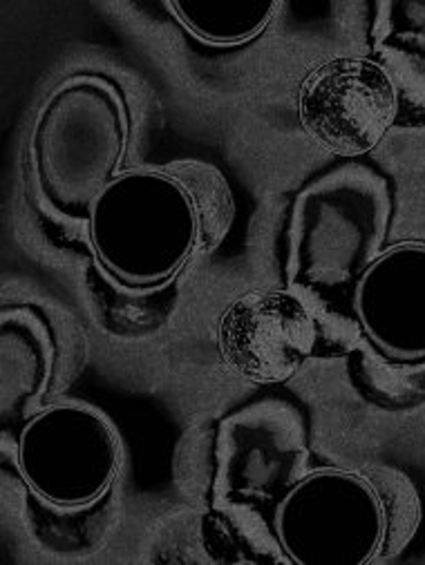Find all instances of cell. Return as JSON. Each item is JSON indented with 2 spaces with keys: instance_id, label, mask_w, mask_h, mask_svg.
I'll return each instance as SVG.
<instances>
[{
  "instance_id": "6da1fadb",
  "label": "cell",
  "mask_w": 425,
  "mask_h": 565,
  "mask_svg": "<svg viewBox=\"0 0 425 565\" xmlns=\"http://www.w3.org/2000/svg\"><path fill=\"white\" fill-rule=\"evenodd\" d=\"M233 213L231 188L211 163L184 159L130 170L93 206L85 250L124 285H170L222 244Z\"/></svg>"
},
{
  "instance_id": "7a4b0ae2",
  "label": "cell",
  "mask_w": 425,
  "mask_h": 565,
  "mask_svg": "<svg viewBox=\"0 0 425 565\" xmlns=\"http://www.w3.org/2000/svg\"><path fill=\"white\" fill-rule=\"evenodd\" d=\"M130 115L115 81L102 74L65 78L39 110L28 168L36 209L54 233L85 246L93 206L121 177Z\"/></svg>"
},
{
  "instance_id": "3957f363",
  "label": "cell",
  "mask_w": 425,
  "mask_h": 565,
  "mask_svg": "<svg viewBox=\"0 0 425 565\" xmlns=\"http://www.w3.org/2000/svg\"><path fill=\"white\" fill-rule=\"evenodd\" d=\"M421 516L412 479L392 465L311 469L274 505L280 543L300 565H365L399 556Z\"/></svg>"
},
{
  "instance_id": "277c9868",
  "label": "cell",
  "mask_w": 425,
  "mask_h": 565,
  "mask_svg": "<svg viewBox=\"0 0 425 565\" xmlns=\"http://www.w3.org/2000/svg\"><path fill=\"white\" fill-rule=\"evenodd\" d=\"M176 479L204 508L253 501L274 508L311 472V425L296 398L267 392L189 429Z\"/></svg>"
},
{
  "instance_id": "5b68a950",
  "label": "cell",
  "mask_w": 425,
  "mask_h": 565,
  "mask_svg": "<svg viewBox=\"0 0 425 565\" xmlns=\"http://www.w3.org/2000/svg\"><path fill=\"white\" fill-rule=\"evenodd\" d=\"M394 183L368 159H340L296 193L285 228V285L352 294L385 253Z\"/></svg>"
},
{
  "instance_id": "8992f818",
  "label": "cell",
  "mask_w": 425,
  "mask_h": 565,
  "mask_svg": "<svg viewBox=\"0 0 425 565\" xmlns=\"http://www.w3.org/2000/svg\"><path fill=\"white\" fill-rule=\"evenodd\" d=\"M3 440V460L14 462L28 499L85 508L121 492V436L91 403L56 401Z\"/></svg>"
},
{
  "instance_id": "52a82bcc",
  "label": "cell",
  "mask_w": 425,
  "mask_h": 565,
  "mask_svg": "<svg viewBox=\"0 0 425 565\" xmlns=\"http://www.w3.org/2000/svg\"><path fill=\"white\" fill-rule=\"evenodd\" d=\"M88 362V338L70 311L3 307V434H17L74 385Z\"/></svg>"
},
{
  "instance_id": "ba28073f",
  "label": "cell",
  "mask_w": 425,
  "mask_h": 565,
  "mask_svg": "<svg viewBox=\"0 0 425 565\" xmlns=\"http://www.w3.org/2000/svg\"><path fill=\"white\" fill-rule=\"evenodd\" d=\"M298 119L338 159H365L396 124L392 83L372 56L331 58L305 78Z\"/></svg>"
},
{
  "instance_id": "9c48e42d",
  "label": "cell",
  "mask_w": 425,
  "mask_h": 565,
  "mask_svg": "<svg viewBox=\"0 0 425 565\" xmlns=\"http://www.w3.org/2000/svg\"><path fill=\"white\" fill-rule=\"evenodd\" d=\"M318 333L302 300L285 289L248 291L222 313L217 351L244 381L276 387L316 358Z\"/></svg>"
},
{
  "instance_id": "30bf717a",
  "label": "cell",
  "mask_w": 425,
  "mask_h": 565,
  "mask_svg": "<svg viewBox=\"0 0 425 565\" xmlns=\"http://www.w3.org/2000/svg\"><path fill=\"white\" fill-rule=\"evenodd\" d=\"M352 309L363 338L385 358L425 360V242H401L361 275Z\"/></svg>"
},
{
  "instance_id": "8fae6325",
  "label": "cell",
  "mask_w": 425,
  "mask_h": 565,
  "mask_svg": "<svg viewBox=\"0 0 425 565\" xmlns=\"http://www.w3.org/2000/svg\"><path fill=\"white\" fill-rule=\"evenodd\" d=\"M200 545L206 561L294 565L274 525V508L253 501H222L200 514Z\"/></svg>"
},
{
  "instance_id": "7c38bea8",
  "label": "cell",
  "mask_w": 425,
  "mask_h": 565,
  "mask_svg": "<svg viewBox=\"0 0 425 565\" xmlns=\"http://www.w3.org/2000/svg\"><path fill=\"white\" fill-rule=\"evenodd\" d=\"M182 281L161 287H130L91 259L85 268V296L102 329L117 338H148L178 309Z\"/></svg>"
},
{
  "instance_id": "4fadbf2b",
  "label": "cell",
  "mask_w": 425,
  "mask_h": 565,
  "mask_svg": "<svg viewBox=\"0 0 425 565\" xmlns=\"http://www.w3.org/2000/svg\"><path fill=\"white\" fill-rule=\"evenodd\" d=\"M121 492L85 508H54L23 497V519L41 550L61 556L99 552L121 523Z\"/></svg>"
},
{
  "instance_id": "5bb4252c",
  "label": "cell",
  "mask_w": 425,
  "mask_h": 565,
  "mask_svg": "<svg viewBox=\"0 0 425 565\" xmlns=\"http://www.w3.org/2000/svg\"><path fill=\"white\" fill-rule=\"evenodd\" d=\"M180 28L209 47H240L269 30L285 3H166Z\"/></svg>"
},
{
  "instance_id": "9a60e30c",
  "label": "cell",
  "mask_w": 425,
  "mask_h": 565,
  "mask_svg": "<svg viewBox=\"0 0 425 565\" xmlns=\"http://www.w3.org/2000/svg\"><path fill=\"white\" fill-rule=\"evenodd\" d=\"M348 373L352 387L379 409L410 412L425 405V360H390L363 338L348 355Z\"/></svg>"
},
{
  "instance_id": "2e32d148",
  "label": "cell",
  "mask_w": 425,
  "mask_h": 565,
  "mask_svg": "<svg viewBox=\"0 0 425 565\" xmlns=\"http://www.w3.org/2000/svg\"><path fill=\"white\" fill-rule=\"evenodd\" d=\"M314 318L318 347L316 358H348L363 340V329L352 309V294L327 291L311 285H285Z\"/></svg>"
},
{
  "instance_id": "e0dca14e",
  "label": "cell",
  "mask_w": 425,
  "mask_h": 565,
  "mask_svg": "<svg viewBox=\"0 0 425 565\" xmlns=\"http://www.w3.org/2000/svg\"><path fill=\"white\" fill-rule=\"evenodd\" d=\"M372 58L385 70L394 89V128H425V50L405 43H381L372 47Z\"/></svg>"
}]
</instances>
